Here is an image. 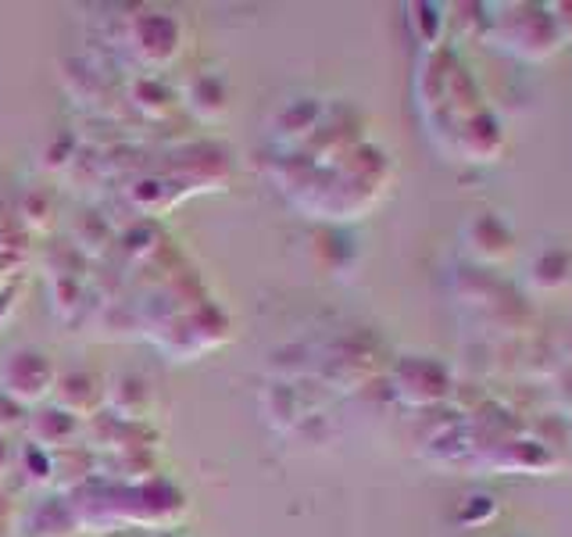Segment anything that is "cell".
<instances>
[{
  "mask_svg": "<svg viewBox=\"0 0 572 537\" xmlns=\"http://www.w3.org/2000/svg\"><path fill=\"white\" fill-rule=\"evenodd\" d=\"M0 383L8 394L22 398V402H36L50 391V362L36 352H15L8 355L4 369H0Z\"/></svg>",
  "mask_w": 572,
  "mask_h": 537,
  "instance_id": "cell-1",
  "label": "cell"
}]
</instances>
